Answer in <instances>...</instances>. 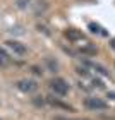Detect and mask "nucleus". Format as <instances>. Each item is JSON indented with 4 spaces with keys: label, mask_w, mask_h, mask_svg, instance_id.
<instances>
[{
    "label": "nucleus",
    "mask_w": 115,
    "mask_h": 120,
    "mask_svg": "<svg viewBox=\"0 0 115 120\" xmlns=\"http://www.w3.org/2000/svg\"><path fill=\"white\" fill-rule=\"evenodd\" d=\"M50 89L58 96H67L69 94V84L67 81L62 79V77H55L50 81Z\"/></svg>",
    "instance_id": "1"
},
{
    "label": "nucleus",
    "mask_w": 115,
    "mask_h": 120,
    "mask_svg": "<svg viewBox=\"0 0 115 120\" xmlns=\"http://www.w3.org/2000/svg\"><path fill=\"white\" fill-rule=\"evenodd\" d=\"M15 86H17L19 91L26 93V94H33V93L38 91V82L34 79H21L15 82Z\"/></svg>",
    "instance_id": "2"
},
{
    "label": "nucleus",
    "mask_w": 115,
    "mask_h": 120,
    "mask_svg": "<svg viewBox=\"0 0 115 120\" xmlns=\"http://www.w3.org/2000/svg\"><path fill=\"white\" fill-rule=\"evenodd\" d=\"M5 45H7V48L17 57H24L26 53H28V48H26L21 41H17V40H9V41H5Z\"/></svg>",
    "instance_id": "3"
},
{
    "label": "nucleus",
    "mask_w": 115,
    "mask_h": 120,
    "mask_svg": "<svg viewBox=\"0 0 115 120\" xmlns=\"http://www.w3.org/2000/svg\"><path fill=\"white\" fill-rule=\"evenodd\" d=\"M84 105H86V108H89L93 112H103L108 108V105L103 100H100V98H86Z\"/></svg>",
    "instance_id": "4"
},
{
    "label": "nucleus",
    "mask_w": 115,
    "mask_h": 120,
    "mask_svg": "<svg viewBox=\"0 0 115 120\" xmlns=\"http://www.w3.org/2000/svg\"><path fill=\"white\" fill-rule=\"evenodd\" d=\"M65 36H67L69 40H72V41L81 40V38H83V34H81L79 31H76V29H69V31H65Z\"/></svg>",
    "instance_id": "5"
},
{
    "label": "nucleus",
    "mask_w": 115,
    "mask_h": 120,
    "mask_svg": "<svg viewBox=\"0 0 115 120\" xmlns=\"http://www.w3.org/2000/svg\"><path fill=\"white\" fill-rule=\"evenodd\" d=\"M93 67H95V69H96V72H98V74H101V75H103V77H107V75H110V72H108V70H107L105 67H103V65H98V64H93Z\"/></svg>",
    "instance_id": "6"
},
{
    "label": "nucleus",
    "mask_w": 115,
    "mask_h": 120,
    "mask_svg": "<svg viewBox=\"0 0 115 120\" xmlns=\"http://www.w3.org/2000/svg\"><path fill=\"white\" fill-rule=\"evenodd\" d=\"M45 62H46V65H48V67H50V70H53V72H55V70L58 69V64H57V62H53L52 58H46Z\"/></svg>",
    "instance_id": "7"
},
{
    "label": "nucleus",
    "mask_w": 115,
    "mask_h": 120,
    "mask_svg": "<svg viewBox=\"0 0 115 120\" xmlns=\"http://www.w3.org/2000/svg\"><path fill=\"white\" fill-rule=\"evenodd\" d=\"M7 64H9V57L4 52H0V67H5Z\"/></svg>",
    "instance_id": "8"
},
{
    "label": "nucleus",
    "mask_w": 115,
    "mask_h": 120,
    "mask_svg": "<svg viewBox=\"0 0 115 120\" xmlns=\"http://www.w3.org/2000/svg\"><path fill=\"white\" fill-rule=\"evenodd\" d=\"M29 5V0H17V7L19 9H26Z\"/></svg>",
    "instance_id": "9"
},
{
    "label": "nucleus",
    "mask_w": 115,
    "mask_h": 120,
    "mask_svg": "<svg viewBox=\"0 0 115 120\" xmlns=\"http://www.w3.org/2000/svg\"><path fill=\"white\" fill-rule=\"evenodd\" d=\"M89 29H91L93 33H101V31H100V26L95 24V22H91V24H89Z\"/></svg>",
    "instance_id": "10"
},
{
    "label": "nucleus",
    "mask_w": 115,
    "mask_h": 120,
    "mask_svg": "<svg viewBox=\"0 0 115 120\" xmlns=\"http://www.w3.org/2000/svg\"><path fill=\"white\" fill-rule=\"evenodd\" d=\"M77 74H79V75H84V77H86V75H88L86 67H77Z\"/></svg>",
    "instance_id": "11"
},
{
    "label": "nucleus",
    "mask_w": 115,
    "mask_h": 120,
    "mask_svg": "<svg viewBox=\"0 0 115 120\" xmlns=\"http://www.w3.org/2000/svg\"><path fill=\"white\" fill-rule=\"evenodd\" d=\"M33 101H34V105H38V106H43V105H45V101H43V100H33Z\"/></svg>",
    "instance_id": "12"
},
{
    "label": "nucleus",
    "mask_w": 115,
    "mask_h": 120,
    "mask_svg": "<svg viewBox=\"0 0 115 120\" xmlns=\"http://www.w3.org/2000/svg\"><path fill=\"white\" fill-rule=\"evenodd\" d=\"M33 72H34L36 75H41V70L38 69V67H33Z\"/></svg>",
    "instance_id": "13"
},
{
    "label": "nucleus",
    "mask_w": 115,
    "mask_h": 120,
    "mask_svg": "<svg viewBox=\"0 0 115 120\" xmlns=\"http://www.w3.org/2000/svg\"><path fill=\"white\" fill-rule=\"evenodd\" d=\"M93 84H95V86H98V88H101V86H103V84H101V81H96V79L93 81Z\"/></svg>",
    "instance_id": "14"
},
{
    "label": "nucleus",
    "mask_w": 115,
    "mask_h": 120,
    "mask_svg": "<svg viewBox=\"0 0 115 120\" xmlns=\"http://www.w3.org/2000/svg\"><path fill=\"white\" fill-rule=\"evenodd\" d=\"M110 46H112V48H113V50H115V38H113V40L110 41Z\"/></svg>",
    "instance_id": "15"
},
{
    "label": "nucleus",
    "mask_w": 115,
    "mask_h": 120,
    "mask_svg": "<svg viewBox=\"0 0 115 120\" xmlns=\"http://www.w3.org/2000/svg\"><path fill=\"white\" fill-rule=\"evenodd\" d=\"M108 98H113L115 100V93H108Z\"/></svg>",
    "instance_id": "16"
},
{
    "label": "nucleus",
    "mask_w": 115,
    "mask_h": 120,
    "mask_svg": "<svg viewBox=\"0 0 115 120\" xmlns=\"http://www.w3.org/2000/svg\"><path fill=\"white\" fill-rule=\"evenodd\" d=\"M57 120H65V118H57Z\"/></svg>",
    "instance_id": "17"
}]
</instances>
